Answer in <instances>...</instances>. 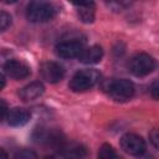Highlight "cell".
<instances>
[{
	"instance_id": "1",
	"label": "cell",
	"mask_w": 159,
	"mask_h": 159,
	"mask_svg": "<svg viewBox=\"0 0 159 159\" xmlns=\"http://www.w3.org/2000/svg\"><path fill=\"white\" fill-rule=\"evenodd\" d=\"M101 80V73L97 70H81L73 75L68 86L73 92H84L94 87Z\"/></svg>"
},
{
	"instance_id": "2",
	"label": "cell",
	"mask_w": 159,
	"mask_h": 159,
	"mask_svg": "<svg viewBox=\"0 0 159 159\" xmlns=\"http://www.w3.org/2000/svg\"><path fill=\"white\" fill-rule=\"evenodd\" d=\"M55 15L53 5L45 1H32L26 9V16L31 22H46L52 20Z\"/></svg>"
},
{
	"instance_id": "3",
	"label": "cell",
	"mask_w": 159,
	"mask_h": 159,
	"mask_svg": "<svg viewBox=\"0 0 159 159\" xmlns=\"http://www.w3.org/2000/svg\"><path fill=\"white\" fill-rule=\"evenodd\" d=\"M106 89L117 102L129 101L134 96V84L129 80H111Z\"/></svg>"
},
{
	"instance_id": "4",
	"label": "cell",
	"mask_w": 159,
	"mask_h": 159,
	"mask_svg": "<svg viewBox=\"0 0 159 159\" xmlns=\"http://www.w3.org/2000/svg\"><path fill=\"white\" fill-rule=\"evenodd\" d=\"M154 67H155L154 58L150 55L144 53V52L133 56L128 63V68L130 73L137 77H144L149 75L154 70Z\"/></svg>"
},
{
	"instance_id": "5",
	"label": "cell",
	"mask_w": 159,
	"mask_h": 159,
	"mask_svg": "<svg viewBox=\"0 0 159 159\" xmlns=\"http://www.w3.org/2000/svg\"><path fill=\"white\" fill-rule=\"evenodd\" d=\"M34 139L40 144H46L51 147H57L58 149L65 144L63 134L61 130L55 128H45L40 127L34 132Z\"/></svg>"
},
{
	"instance_id": "6",
	"label": "cell",
	"mask_w": 159,
	"mask_h": 159,
	"mask_svg": "<svg viewBox=\"0 0 159 159\" xmlns=\"http://www.w3.org/2000/svg\"><path fill=\"white\" fill-rule=\"evenodd\" d=\"M120 147L122 149L130 154V155H142L145 152V142L144 139L134 133H127L120 138Z\"/></svg>"
},
{
	"instance_id": "7",
	"label": "cell",
	"mask_w": 159,
	"mask_h": 159,
	"mask_svg": "<svg viewBox=\"0 0 159 159\" xmlns=\"http://www.w3.org/2000/svg\"><path fill=\"white\" fill-rule=\"evenodd\" d=\"M56 53L57 56L62 58H73L81 55V52L84 50L83 42L78 40H71V41H62L57 43L56 46Z\"/></svg>"
},
{
	"instance_id": "8",
	"label": "cell",
	"mask_w": 159,
	"mask_h": 159,
	"mask_svg": "<svg viewBox=\"0 0 159 159\" xmlns=\"http://www.w3.org/2000/svg\"><path fill=\"white\" fill-rule=\"evenodd\" d=\"M2 71L14 80H24L31 73L30 67L20 60H9L5 62Z\"/></svg>"
},
{
	"instance_id": "9",
	"label": "cell",
	"mask_w": 159,
	"mask_h": 159,
	"mask_svg": "<svg viewBox=\"0 0 159 159\" xmlns=\"http://www.w3.org/2000/svg\"><path fill=\"white\" fill-rule=\"evenodd\" d=\"M40 73L45 81H47L50 83H57L63 78L65 70L60 63L48 61V62H43L41 65Z\"/></svg>"
},
{
	"instance_id": "10",
	"label": "cell",
	"mask_w": 159,
	"mask_h": 159,
	"mask_svg": "<svg viewBox=\"0 0 159 159\" xmlns=\"http://www.w3.org/2000/svg\"><path fill=\"white\" fill-rule=\"evenodd\" d=\"M60 153L65 159H86L88 155L87 148L80 143H65L60 148Z\"/></svg>"
},
{
	"instance_id": "11",
	"label": "cell",
	"mask_w": 159,
	"mask_h": 159,
	"mask_svg": "<svg viewBox=\"0 0 159 159\" xmlns=\"http://www.w3.org/2000/svg\"><path fill=\"white\" fill-rule=\"evenodd\" d=\"M103 57V50L98 45H93L91 47H84V50L78 56V61L84 65H94L98 63Z\"/></svg>"
},
{
	"instance_id": "12",
	"label": "cell",
	"mask_w": 159,
	"mask_h": 159,
	"mask_svg": "<svg viewBox=\"0 0 159 159\" xmlns=\"http://www.w3.org/2000/svg\"><path fill=\"white\" fill-rule=\"evenodd\" d=\"M45 91V87L41 82H31L29 84H26L25 87H22L19 91V96L24 102H29V101H34L36 98H39L40 96H42Z\"/></svg>"
},
{
	"instance_id": "13",
	"label": "cell",
	"mask_w": 159,
	"mask_h": 159,
	"mask_svg": "<svg viewBox=\"0 0 159 159\" xmlns=\"http://www.w3.org/2000/svg\"><path fill=\"white\" fill-rule=\"evenodd\" d=\"M7 123L12 127H20V125H24L29 122L30 119V112L25 108H20V107H16V108H12L7 113Z\"/></svg>"
},
{
	"instance_id": "14",
	"label": "cell",
	"mask_w": 159,
	"mask_h": 159,
	"mask_svg": "<svg viewBox=\"0 0 159 159\" xmlns=\"http://www.w3.org/2000/svg\"><path fill=\"white\" fill-rule=\"evenodd\" d=\"M77 6V14H78V17L86 22V24H89V22H93L94 20V4L93 2H76L75 4Z\"/></svg>"
},
{
	"instance_id": "15",
	"label": "cell",
	"mask_w": 159,
	"mask_h": 159,
	"mask_svg": "<svg viewBox=\"0 0 159 159\" xmlns=\"http://www.w3.org/2000/svg\"><path fill=\"white\" fill-rule=\"evenodd\" d=\"M98 159H123L109 144H103L98 150Z\"/></svg>"
},
{
	"instance_id": "16",
	"label": "cell",
	"mask_w": 159,
	"mask_h": 159,
	"mask_svg": "<svg viewBox=\"0 0 159 159\" xmlns=\"http://www.w3.org/2000/svg\"><path fill=\"white\" fill-rule=\"evenodd\" d=\"M14 159H37V154L32 149H21L16 152Z\"/></svg>"
},
{
	"instance_id": "17",
	"label": "cell",
	"mask_w": 159,
	"mask_h": 159,
	"mask_svg": "<svg viewBox=\"0 0 159 159\" xmlns=\"http://www.w3.org/2000/svg\"><path fill=\"white\" fill-rule=\"evenodd\" d=\"M10 25H11V16L7 12L1 11L0 12V29H1V31H5Z\"/></svg>"
},
{
	"instance_id": "18",
	"label": "cell",
	"mask_w": 159,
	"mask_h": 159,
	"mask_svg": "<svg viewBox=\"0 0 159 159\" xmlns=\"http://www.w3.org/2000/svg\"><path fill=\"white\" fill-rule=\"evenodd\" d=\"M149 140H150V143L157 149H159V128H154V129L150 130V133H149Z\"/></svg>"
},
{
	"instance_id": "19",
	"label": "cell",
	"mask_w": 159,
	"mask_h": 159,
	"mask_svg": "<svg viewBox=\"0 0 159 159\" xmlns=\"http://www.w3.org/2000/svg\"><path fill=\"white\" fill-rule=\"evenodd\" d=\"M150 93H152V97H153L154 99H158V101H159V81L155 82V83L152 86Z\"/></svg>"
},
{
	"instance_id": "20",
	"label": "cell",
	"mask_w": 159,
	"mask_h": 159,
	"mask_svg": "<svg viewBox=\"0 0 159 159\" xmlns=\"http://www.w3.org/2000/svg\"><path fill=\"white\" fill-rule=\"evenodd\" d=\"M9 108H7V104L4 99H1V119H6L7 117V113H9Z\"/></svg>"
},
{
	"instance_id": "21",
	"label": "cell",
	"mask_w": 159,
	"mask_h": 159,
	"mask_svg": "<svg viewBox=\"0 0 159 159\" xmlns=\"http://www.w3.org/2000/svg\"><path fill=\"white\" fill-rule=\"evenodd\" d=\"M0 154H1L0 159H9V157H7L6 152H5V149H2V148H1V150H0Z\"/></svg>"
},
{
	"instance_id": "22",
	"label": "cell",
	"mask_w": 159,
	"mask_h": 159,
	"mask_svg": "<svg viewBox=\"0 0 159 159\" xmlns=\"http://www.w3.org/2000/svg\"><path fill=\"white\" fill-rule=\"evenodd\" d=\"M45 159H55V158H53V157H46Z\"/></svg>"
}]
</instances>
